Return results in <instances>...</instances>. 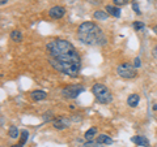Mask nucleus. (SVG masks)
<instances>
[{
    "instance_id": "nucleus-12",
    "label": "nucleus",
    "mask_w": 157,
    "mask_h": 147,
    "mask_svg": "<svg viewBox=\"0 0 157 147\" xmlns=\"http://www.w3.org/2000/svg\"><path fill=\"white\" fill-rule=\"evenodd\" d=\"M139 100H140V98L137 94H131L128 98H127V104H128L130 107H136L137 104H139Z\"/></svg>"
},
{
    "instance_id": "nucleus-23",
    "label": "nucleus",
    "mask_w": 157,
    "mask_h": 147,
    "mask_svg": "<svg viewBox=\"0 0 157 147\" xmlns=\"http://www.w3.org/2000/svg\"><path fill=\"white\" fill-rule=\"evenodd\" d=\"M153 56H155V57L157 59V46H156V47L153 48Z\"/></svg>"
},
{
    "instance_id": "nucleus-7",
    "label": "nucleus",
    "mask_w": 157,
    "mask_h": 147,
    "mask_svg": "<svg viewBox=\"0 0 157 147\" xmlns=\"http://www.w3.org/2000/svg\"><path fill=\"white\" fill-rule=\"evenodd\" d=\"M48 14H50L51 18L58 20V18H62L66 14V9L63 7H60V5H55V7H52L50 11H48Z\"/></svg>"
},
{
    "instance_id": "nucleus-10",
    "label": "nucleus",
    "mask_w": 157,
    "mask_h": 147,
    "mask_svg": "<svg viewBox=\"0 0 157 147\" xmlns=\"http://www.w3.org/2000/svg\"><path fill=\"white\" fill-rule=\"evenodd\" d=\"M30 96H32L33 100L39 102V100H45L46 96H47V94H46V92L43 91V90H36V91L30 92Z\"/></svg>"
},
{
    "instance_id": "nucleus-26",
    "label": "nucleus",
    "mask_w": 157,
    "mask_h": 147,
    "mask_svg": "<svg viewBox=\"0 0 157 147\" xmlns=\"http://www.w3.org/2000/svg\"><path fill=\"white\" fill-rule=\"evenodd\" d=\"M153 31H155V33H156V34H157V25H156V26H155V27H153Z\"/></svg>"
},
{
    "instance_id": "nucleus-19",
    "label": "nucleus",
    "mask_w": 157,
    "mask_h": 147,
    "mask_svg": "<svg viewBox=\"0 0 157 147\" xmlns=\"http://www.w3.org/2000/svg\"><path fill=\"white\" fill-rule=\"evenodd\" d=\"M134 29L136 31H140L141 29H144V23L141 22V21H135L134 22Z\"/></svg>"
},
{
    "instance_id": "nucleus-18",
    "label": "nucleus",
    "mask_w": 157,
    "mask_h": 147,
    "mask_svg": "<svg viewBox=\"0 0 157 147\" xmlns=\"http://www.w3.org/2000/svg\"><path fill=\"white\" fill-rule=\"evenodd\" d=\"M28 138H29L28 130H22V131H21V139H20V143L24 145V143H25V142L28 141Z\"/></svg>"
},
{
    "instance_id": "nucleus-24",
    "label": "nucleus",
    "mask_w": 157,
    "mask_h": 147,
    "mask_svg": "<svg viewBox=\"0 0 157 147\" xmlns=\"http://www.w3.org/2000/svg\"><path fill=\"white\" fill-rule=\"evenodd\" d=\"M8 2V0H0V4H2V5H4V4H6Z\"/></svg>"
},
{
    "instance_id": "nucleus-16",
    "label": "nucleus",
    "mask_w": 157,
    "mask_h": 147,
    "mask_svg": "<svg viewBox=\"0 0 157 147\" xmlns=\"http://www.w3.org/2000/svg\"><path fill=\"white\" fill-rule=\"evenodd\" d=\"M11 39L13 42H16V43H20L22 41V34L21 31H18V30H13L11 33Z\"/></svg>"
},
{
    "instance_id": "nucleus-5",
    "label": "nucleus",
    "mask_w": 157,
    "mask_h": 147,
    "mask_svg": "<svg viewBox=\"0 0 157 147\" xmlns=\"http://www.w3.org/2000/svg\"><path fill=\"white\" fill-rule=\"evenodd\" d=\"M117 73H118L119 77L126 78V80H130V78L136 77V68L134 66V64L123 63V64L117 66Z\"/></svg>"
},
{
    "instance_id": "nucleus-17",
    "label": "nucleus",
    "mask_w": 157,
    "mask_h": 147,
    "mask_svg": "<svg viewBox=\"0 0 157 147\" xmlns=\"http://www.w3.org/2000/svg\"><path fill=\"white\" fill-rule=\"evenodd\" d=\"M97 134V129L96 128H90L89 130H88L86 131V133H85V139H88V141H90L92 138H93V137H94Z\"/></svg>"
},
{
    "instance_id": "nucleus-1",
    "label": "nucleus",
    "mask_w": 157,
    "mask_h": 147,
    "mask_svg": "<svg viewBox=\"0 0 157 147\" xmlns=\"http://www.w3.org/2000/svg\"><path fill=\"white\" fill-rule=\"evenodd\" d=\"M48 63L56 72L70 77H77L81 69L80 56H78L76 48L54 56H48Z\"/></svg>"
},
{
    "instance_id": "nucleus-9",
    "label": "nucleus",
    "mask_w": 157,
    "mask_h": 147,
    "mask_svg": "<svg viewBox=\"0 0 157 147\" xmlns=\"http://www.w3.org/2000/svg\"><path fill=\"white\" fill-rule=\"evenodd\" d=\"M131 141L136 143L137 146H143V147H149V141L145 138V137H141V135H136V137H132Z\"/></svg>"
},
{
    "instance_id": "nucleus-21",
    "label": "nucleus",
    "mask_w": 157,
    "mask_h": 147,
    "mask_svg": "<svg viewBox=\"0 0 157 147\" xmlns=\"http://www.w3.org/2000/svg\"><path fill=\"white\" fill-rule=\"evenodd\" d=\"M132 8H134V11L136 12V14H140V9H139V4H137L136 2L132 3Z\"/></svg>"
},
{
    "instance_id": "nucleus-20",
    "label": "nucleus",
    "mask_w": 157,
    "mask_h": 147,
    "mask_svg": "<svg viewBox=\"0 0 157 147\" xmlns=\"http://www.w3.org/2000/svg\"><path fill=\"white\" fill-rule=\"evenodd\" d=\"M113 2H114V4L118 7H123V5H126V4H128L130 0H113Z\"/></svg>"
},
{
    "instance_id": "nucleus-22",
    "label": "nucleus",
    "mask_w": 157,
    "mask_h": 147,
    "mask_svg": "<svg viewBox=\"0 0 157 147\" xmlns=\"http://www.w3.org/2000/svg\"><path fill=\"white\" fill-rule=\"evenodd\" d=\"M140 65H141L140 57H135V60H134V66H135V68H140Z\"/></svg>"
},
{
    "instance_id": "nucleus-3",
    "label": "nucleus",
    "mask_w": 157,
    "mask_h": 147,
    "mask_svg": "<svg viewBox=\"0 0 157 147\" xmlns=\"http://www.w3.org/2000/svg\"><path fill=\"white\" fill-rule=\"evenodd\" d=\"M72 48H75L68 41H64V39H55V41H51L47 43L46 50L48 52V56H54L58 55V53H63L66 51H70Z\"/></svg>"
},
{
    "instance_id": "nucleus-11",
    "label": "nucleus",
    "mask_w": 157,
    "mask_h": 147,
    "mask_svg": "<svg viewBox=\"0 0 157 147\" xmlns=\"http://www.w3.org/2000/svg\"><path fill=\"white\" fill-rule=\"evenodd\" d=\"M97 143L98 145H111L113 139L110 138L109 135H106V134H100L97 137Z\"/></svg>"
},
{
    "instance_id": "nucleus-6",
    "label": "nucleus",
    "mask_w": 157,
    "mask_h": 147,
    "mask_svg": "<svg viewBox=\"0 0 157 147\" xmlns=\"http://www.w3.org/2000/svg\"><path fill=\"white\" fill-rule=\"evenodd\" d=\"M84 90L85 89L80 85H70V86H66L64 89L62 90V94L64 98H68V99H75V98H77Z\"/></svg>"
},
{
    "instance_id": "nucleus-2",
    "label": "nucleus",
    "mask_w": 157,
    "mask_h": 147,
    "mask_svg": "<svg viewBox=\"0 0 157 147\" xmlns=\"http://www.w3.org/2000/svg\"><path fill=\"white\" fill-rule=\"evenodd\" d=\"M78 41L86 46H105L107 39L104 31L93 22H84L77 29Z\"/></svg>"
},
{
    "instance_id": "nucleus-14",
    "label": "nucleus",
    "mask_w": 157,
    "mask_h": 147,
    "mask_svg": "<svg viewBox=\"0 0 157 147\" xmlns=\"http://www.w3.org/2000/svg\"><path fill=\"white\" fill-rule=\"evenodd\" d=\"M93 17H94L96 20H101V21H105V20H107V17H109V13H106L104 11H96L94 13H93Z\"/></svg>"
},
{
    "instance_id": "nucleus-15",
    "label": "nucleus",
    "mask_w": 157,
    "mask_h": 147,
    "mask_svg": "<svg viewBox=\"0 0 157 147\" xmlns=\"http://www.w3.org/2000/svg\"><path fill=\"white\" fill-rule=\"evenodd\" d=\"M8 135L11 137V138H18V135H20V131H18V129H17V126H14V125H12V126H9V129H8Z\"/></svg>"
},
{
    "instance_id": "nucleus-25",
    "label": "nucleus",
    "mask_w": 157,
    "mask_h": 147,
    "mask_svg": "<svg viewBox=\"0 0 157 147\" xmlns=\"http://www.w3.org/2000/svg\"><path fill=\"white\" fill-rule=\"evenodd\" d=\"M11 147H22V145L20 143V145H14V146H11Z\"/></svg>"
},
{
    "instance_id": "nucleus-13",
    "label": "nucleus",
    "mask_w": 157,
    "mask_h": 147,
    "mask_svg": "<svg viewBox=\"0 0 157 147\" xmlns=\"http://www.w3.org/2000/svg\"><path fill=\"white\" fill-rule=\"evenodd\" d=\"M106 12L110 14V16H114V17H121V9L117 8V7H113V5H106Z\"/></svg>"
},
{
    "instance_id": "nucleus-4",
    "label": "nucleus",
    "mask_w": 157,
    "mask_h": 147,
    "mask_svg": "<svg viewBox=\"0 0 157 147\" xmlns=\"http://www.w3.org/2000/svg\"><path fill=\"white\" fill-rule=\"evenodd\" d=\"M92 94L94 95V98L101 103V104H109L113 102V95L110 90L107 89L105 85L102 83H96L92 87Z\"/></svg>"
},
{
    "instance_id": "nucleus-8",
    "label": "nucleus",
    "mask_w": 157,
    "mask_h": 147,
    "mask_svg": "<svg viewBox=\"0 0 157 147\" xmlns=\"http://www.w3.org/2000/svg\"><path fill=\"white\" fill-rule=\"evenodd\" d=\"M54 128L58 129V130H63V129H67L68 126H70V121L66 117H59L58 120H55L52 122Z\"/></svg>"
}]
</instances>
